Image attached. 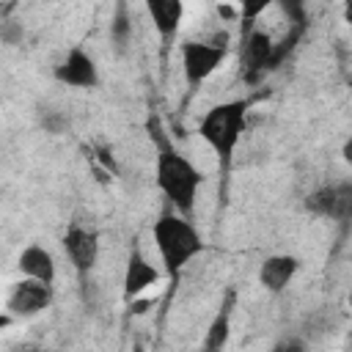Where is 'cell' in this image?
Masks as SVG:
<instances>
[{
  "instance_id": "6da1fadb",
  "label": "cell",
  "mask_w": 352,
  "mask_h": 352,
  "mask_svg": "<svg viewBox=\"0 0 352 352\" xmlns=\"http://www.w3.org/2000/svg\"><path fill=\"white\" fill-rule=\"evenodd\" d=\"M154 129H157V160H154L157 187L176 212L190 217L192 209H195L198 190L204 184V173L179 148H173L165 138H160V124L157 121H154Z\"/></svg>"
},
{
  "instance_id": "7a4b0ae2",
  "label": "cell",
  "mask_w": 352,
  "mask_h": 352,
  "mask_svg": "<svg viewBox=\"0 0 352 352\" xmlns=\"http://www.w3.org/2000/svg\"><path fill=\"white\" fill-rule=\"evenodd\" d=\"M151 239H154V248L160 253V261H162V270L176 278L201 250H204V239L198 234V228L190 223L187 214L182 212H162L154 226H151Z\"/></svg>"
},
{
  "instance_id": "3957f363",
  "label": "cell",
  "mask_w": 352,
  "mask_h": 352,
  "mask_svg": "<svg viewBox=\"0 0 352 352\" xmlns=\"http://www.w3.org/2000/svg\"><path fill=\"white\" fill-rule=\"evenodd\" d=\"M248 99H228L212 104L198 121V138L217 154L220 165L226 168L245 135L248 126Z\"/></svg>"
},
{
  "instance_id": "277c9868",
  "label": "cell",
  "mask_w": 352,
  "mask_h": 352,
  "mask_svg": "<svg viewBox=\"0 0 352 352\" xmlns=\"http://www.w3.org/2000/svg\"><path fill=\"white\" fill-rule=\"evenodd\" d=\"M179 55H182V72H184L187 85L198 88L223 66L228 47L223 38H217V41H184L179 47Z\"/></svg>"
},
{
  "instance_id": "5b68a950",
  "label": "cell",
  "mask_w": 352,
  "mask_h": 352,
  "mask_svg": "<svg viewBox=\"0 0 352 352\" xmlns=\"http://www.w3.org/2000/svg\"><path fill=\"white\" fill-rule=\"evenodd\" d=\"M50 305H52V283L25 278V275L19 283L11 286L8 300H6V311L16 319H30V316L47 311Z\"/></svg>"
},
{
  "instance_id": "8992f818",
  "label": "cell",
  "mask_w": 352,
  "mask_h": 352,
  "mask_svg": "<svg viewBox=\"0 0 352 352\" xmlns=\"http://www.w3.org/2000/svg\"><path fill=\"white\" fill-rule=\"evenodd\" d=\"M69 264L74 267L77 275H88L96 261H99V250H102V236L96 228H85V226H72L63 239H60Z\"/></svg>"
},
{
  "instance_id": "52a82bcc",
  "label": "cell",
  "mask_w": 352,
  "mask_h": 352,
  "mask_svg": "<svg viewBox=\"0 0 352 352\" xmlns=\"http://www.w3.org/2000/svg\"><path fill=\"white\" fill-rule=\"evenodd\" d=\"M305 209L319 217L346 220L352 214V182H330L305 198Z\"/></svg>"
},
{
  "instance_id": "ba28073f",
  "label": "cell",
  "mask_w": 352,
  "mask_h": 352,
  "mask_svg": "<svg viewBox=\"0 0 352 352\" xmlns=\"http://www.w3.org/2000/svg\"><path fill=\"white\" fill-rule=\"evenodd\" d=\"M52 77L60 85L69 88H80V91H91L99 85V69L96 60L82 50V47H72L66 52V58L52 69Z\"/></svg>"
},
{
  "instance_id": "9c48e42d",
  "label": "cell",
  "mask_w": 352,
  "mask_h": 352,
  "mask_svg": "<svg viewBox=\"0 0 352 352\" xmlns=\"http://www.w3.org/2000/svg\"><path fill=\"white\" fill-rule=\"evenodd\" d=\"M242 72L248 80H256L258 74L275 69V41L264 30H248L239 47Z\"/></svg>"
},
{
  "instance_id": "30bf717a",
  "label": "cell",
  "mask_w": 352,
  "mask_h": 352,
  "mask_svg": "<svg viewBox=\"0 0 352 352\" xmlns=\"http://www.w3.org/2000/svg\"><path fill=\"white\" fill-rule=\"evenodd\" d=\"M160 270L146 258V253L135 245L126 256V270H124V300H135L146 289H151L160 280Z\"/></svg>"
},
{
  "instance_id": "8fae6325",
  "label": "cell",
  "mask_w": 352,
  "mask_h": 352,
  "mask_svg": "<svg viewBox=\"0 0 352 352\" xmlns=\"http://www.w3.org/2000/svg\"><path fill=\"white\" fill-rule=\"evenodd\" d=\"M297 270H300V258L292 256V253L267 256V258L258 264V283H261L267 292L278 294V292H283V289L294 280Z\"/></svg>"
},
{
  "instance_id": "7c38bea8",
  "label": "cell",
  "mask_w": 352,
  "mask_h": 352,
  "mask_svg": "<svg viewBox=\"0 0 352 352\" xmlns=\"http://www.w3.org/2000/svg\"><path fill=\"white\" fill-rule=\"evenodd\" d=\"M146 14L162 41H170L184 19V0H143Z\"/></svg>"
},
{
  "instance_id": "4fadbf2b",
  "label": "cell",
  "mask_w": 352,
  "mask_h": 352,
  "mask_svg": "<svg viewBox=\"0 0 352 352\" xmlns=\"http://www.w3.org/2000/svg\"><path fill=\"white\" fill-rule=\"evenodd\" d=\"M16 267H19V272L25 278H36V280H44V283H55V278H58L55 256L44 245H36V242L22 248Z\"/></svg>"
},
{
  "instance_id": "5bb4252c",
  "label": "cell",
  "mask_w": 352,
  "mask_h": 352,
  "mask_svg": "<svg viewBox=\"0 0 352 352\" xmlns=\"http://www.w3.org/2000/svg\"><path fill=\"white\" fill-rule=\"evenodd\" d=\"M228 336H231V316H228V308H223L214 319H212V324H209V330H206V336H204V349H220V346H226L228 344Z\"/></svg>"
},
{
  "instance_id": "9a60e30c",
  "label": "cell",
  "mask_w": 352,
  "mask_h": 352,
  "mask_svg": "<svg viewBox=\"0 0 352 352\" xmlns=\"http://www.w3.org/2000/svg\"><path fill=\"white\" fill-rule=\"evenodd\" d=\"M275 6L280 8V14L289 19V25L305 28V16H308V0H275Z\"/></svg>"
},
{
  "instance_id": "2e32d148",
  "label": "cell",
  "mask_w": 352,
  "mask_h": 352,
  "mask_svg": "<svg viewBox=\"0 0 352 352\" xmlns=\"http://www.w3.org/2000/svg\"><path fill=\"white\" fill-rule=\"evenodd\" d=\"M275 0H239V16L245 25H253Z\"/></svg>"
},
{
  "instance_id": "e0dca14e",
  "label": "cell",
  "mask_w": 352,
  "mask_h": 352,
  "mask_svg": "<svg viewBox=\"0 0 352 352\" xmlns=\"http://www.w3.org/2000/svg\"><path fill=\"white\" fill-rule=\"evenodd\" d=\"M344 22L352 28V0H344Z\"/></svg>"
},
{
  "instance_id": "ac0fdd59",
  "label": "cell",
  "mask_w": 352,
  "mask_h": 352,
  "mask_svg": "<svg viewBox=\"0 0 352 352\" xmlns=\"http://www.w3.org/2000/svg\"><path fill=\"white\" fill-rule=\"evenodd\" d=\"M341 154H344V160H346V162H352V138L344 143V151H341Z\"/></svg>"
}]
</instances>
